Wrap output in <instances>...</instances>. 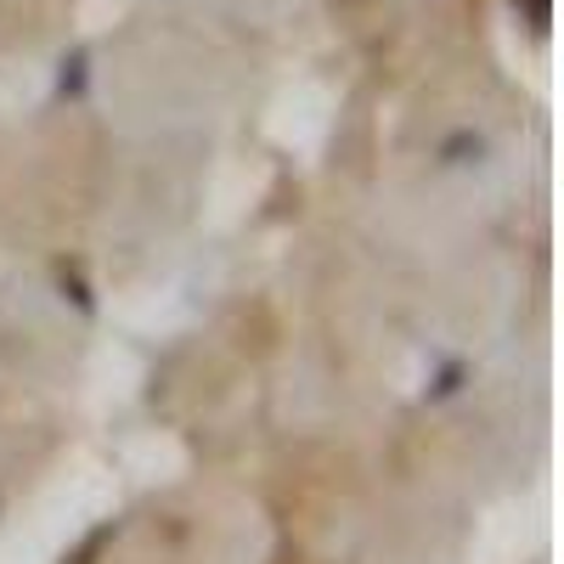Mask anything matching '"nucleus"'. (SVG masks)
<instances>
[{"mask_svg": "<svg viewBox=\"0 0 564 564\" xmlns=\"http://www.w3.org/2000/svg\"><path fill=\"white\" fill-rule=\"evenodd\" d=\"M463 379H468V367H463V361H446V367L435 372V384H430V401H446V395H457V390H463Z\"/></svg>", "mask_w": 564, "mask_h": 564, "instance_id": "nucleus-1", "label": "nucleus"}]
</instances>
